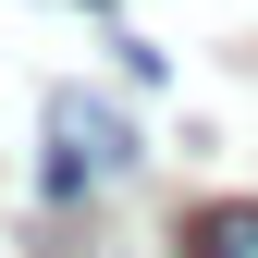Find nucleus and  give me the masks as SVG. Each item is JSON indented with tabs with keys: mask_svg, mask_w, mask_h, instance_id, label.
Returning a JSON list of instances; mask_svg holds the SVG:
<instances>
[{
	"mask_svg": "<svg viewBox=\"0 0 258 258\" xmlns=\"http://www.w3.org/2000/svg\"><path fill=\"white\" fill-rule=\"evenodd\" d=\"M49 136L74 148L86 172H136V123H111L99 99H86V86H61V99H49Z\"/></svg>",
	"mask_w": 258,
	"mask_h": 258,
	"instance_id": "1",
	"label": "nucleus"
},
{
	"mask_svg": "<svg viewBox=\"0 0 258 258\" xmlns=\"http://www.w3.org/2000/svg\"><path fill=\"white\" fill-rule=\"evenodd\" d=\"M184 258H258V197H209V209H184Z\"/></svg>",
	"mask_w": 258,
	"mask_h": 258,
	"instance_id": "2",
	"label": "nucleus"
}]
</instances>
